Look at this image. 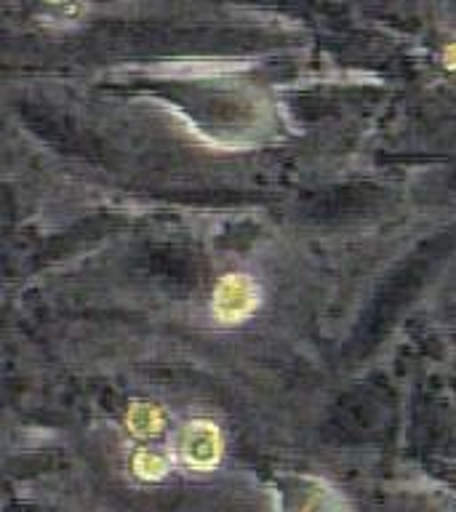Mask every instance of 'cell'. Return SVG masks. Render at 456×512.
<instances>
[{"instance_id":"cell-1","label":"cell","mask_w":456,"mask_h":512,"mask_svg":"<svg viewBox=\"0 0 456 512\" xmlns=\"http://www.w3.org/2000/svg\"><path fill=\"white\" fill-rule=\"evenodd\" d=\"M259 286L248 275H224L214 291L211 312L219 323H243L259 307Z\"/></svg>"},{"instance_id":"cell-2","label":"cell","mask_w":456,"mask_h":512,"mask_svg":"<svg viewBox=\"0 0 456 512\" xmlns=\"http://www.w3.org/2000/svg\"><path fill=\"white\" fill-rule=\"evenodd\" d=\"M219 448H222V443H219L214 424H190L187 438L182 443V454L192 467L208 470L219 459Z\"/></svg>"},{"instance_id":"cell-3","label":"cell","mask_w":456,"mask_h":512,"mask_svg":"<svg viewBox=\"0 0 456 512\" xmlns=\"http://www.w3.org/2000/svg\"><path fill=\"white\" fill-rule=\"evenodd\" d=\"M160 424H163V416H160V411L155 406H144V403H139V406L131 408V414H128V427H131L134 435H142V438L160 432Z\"/></svg>"},{"instance_id":"cell-4","label":"cell","mask_w":456,"mask_h":512,"mask_svg":"<svg viewBox=\"0 0 456 512\" xmlns=\"http://www.w3.org/2000/svg\"><path fill=\"white\" fill-rule=\"evenodd\" d=\"M136 472L142 475V478H160V475H166V462L155 454H142L136 459Z\"/></svg>"},{"instance_id":"cell-5","label":"cell","mask_w":456,"mask_h":512,"mask_svg":"<svg viewBox=\"0 0 456 512\" xmlns=\"http://www.w3.org/2000/svg\"><path fill=\"white\" fill-rule=\"evenodd\" d=\"M446 62L451 64V67H456V46L451 48V51H448V54H446Z\"/></svg>"}]
</instances>
